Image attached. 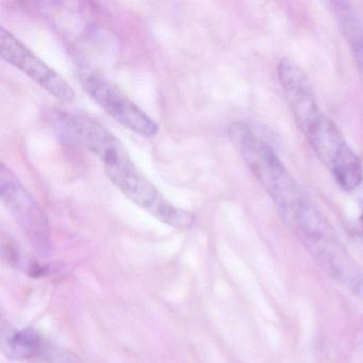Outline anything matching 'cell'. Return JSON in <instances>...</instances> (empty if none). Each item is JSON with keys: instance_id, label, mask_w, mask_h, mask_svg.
<instances>
[{"instance_id": "cell-1", "label": "cell", "mask_w": 363, "mask_h": 363, "mask_svg": "<svg viewBox=\"0 0 363 363\" xmlns=\"http://www.w3.org/2000/svg\"><path fill=\"white\" fill-rule=\"evenodd\" d=\"M92 154L103 163L110 182L135 205L174 228L189 229L193 226L194 216L174 206L145 177L114 133L101 138L93 147Z\"/></svg>"}, {"instance_id": "cell-2", "label": "cell", "mask_w": 363, "mask_h": 363, "mask_svg": "<svg viewBox=\"0 0 363 363\" xmlns=\"http://www.w3.org/2000/svg\"><path fill=\"white\" fill-rule=\"evenodd\" d=\"M282 218L331 278L352 294L363 296L362 271L309 199L301 201Z\"/></svg>"}, {"instance_id": "cell-3", "label": "cell", "mask_w": 363, "mask_h": 363, "mask_svg": "<svg viewBox=\"0 0 363 363\" xmlns=\"http://www.w3.org/2000/svg\"><path fill=\"white\" fill-rule=\"evenodd\" d=\"M295 121L323 164L337 184L345 191H354L363 182L362 161L350 147L337 125L310 101L293 112Z\"/></svg>"}, {"instance_id": "cell-4", "label": "cell", "mask_w": 363, "mask_h": 363, "mask_svg": "<svg viewBox=\"0 0 363 363\" xmlns=\"http://www.w3.org/2000/svg\"><path fill=\"white\" fill-rule=\"evenodd\" d=\"M229 138L250 171L273 199L280 216L307 199L273 148L250 127L235 123L229 127Z\"/></svg>"}, {"instance_id": "cell-5", "label": "cell", "mask_w": 363, "mask_h": 363, "mask_svg": "<svg viewBox=\"0 0 363 363\" xmlns=\"http://www.w3.org/2000/svg\"><path fill=\"white\" fill-rule=\"evenodd\" d=\"M79 80L89 96L118 124L143 138L158 135L160 128L156 121L113 82L88 69L79 72Z\"/></svg>"}, {"instance_id": "cell-6", "label": "cell", "mask_w": 363, "mask_h": 363, "mask_svg": "<svg viewBox=\"0 0 363 363\" xmlns=\"http://www.w3.org/2000/svg\"><path fill=\"white\" fill-rule=\"evenodd\" d=\"M0 194L6 209L33 247L42 256L48 254L50 250V230L45 212L16 174L4 163L0 167Z\"/></svg>"}, {"instance_id": "cell-7", "label": "cell", "mask_w": 363, "mask_h": 363, "mask_svg": "<svg viewBox=\"0 0 363 363\" xmlns=\"http://www.w3.org/2000/svg\"><path fill=\"white\" fill-rule=\"evenodd\" d=\"M0 54L58 101L72 103L75 99L71 84L4 27L0 28Z\"/></svg>"}, {"instance_id": "cell-8", "label": "cell", "mask_w": 363, "mask_h": 363, "mask_svg": "<svg viewBox=\"0 0 363 363\" xmlns=\"http://www.w3.org/2000/svg\"><path fill=\"white\" fill-rule=\"evenodd\" d=\"M329 6L350 45L357 69L363 79V25L360 18L354 8L346 1H333Z\"/></svg>"}, {"instance_id": "cell-9", "label": "cell", "mask_w": 363, "mask_h": 363, "mask_svg": "<svg viewBox=\"0 0 363 363\" xmlns=\"http://www.w3.org/2000/svg\"><path fill=\"white\" fill-rule=\"evenodd\" d=\"M44 337L33 328L10 329L3 337V352L11 360L24 361L37 358Z\"/></svg>"}, {"instance_id": "cell-10", "label": "cell", "mask_w": 363, "mask_h": 363, "mask_svg": "<svg viewBox=\"0 0 363 363\" xmlns=\"http://www.w3.org/2000/svg\"><path fill=\"white\" fill-rule=\"evenodd\" d=\"M46 363H84L82 359L71 350L55 345L52 342L43 339L37 358Z\"/></svg>"}, {"instance_id": "cell-11", "label": "cell", "mask_w": 363, "mask_h": 363, "mask_svg": "<svg viewBox=\"0 0 363 363\" xmlns=\"http://www.w3.org/2000/svg\"><path fill=\"white\" fill-rule=\"evenodd\" d=\"M361 223H362V226H363V214H362V216H361Z\"/></svg>"}]
</instances>
